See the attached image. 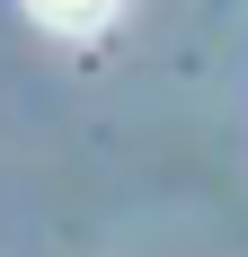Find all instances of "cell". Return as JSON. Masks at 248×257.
<instances>
[{
  "label": "cell",
  "mask_w": 248,
  "mask_h": 257,
  "mask_svg": "<svg viewBox=\"0 0 248 257\" xmlns=\"http://www.w3.org/2000/svg\"><path fill=\"white\" fill-rule=\"evenodd\" d=\"M115 9H124V0H27V18L53 27V36H98Z\"/></svg>",
  "instance_id": "1"
}]
</instances>
